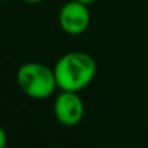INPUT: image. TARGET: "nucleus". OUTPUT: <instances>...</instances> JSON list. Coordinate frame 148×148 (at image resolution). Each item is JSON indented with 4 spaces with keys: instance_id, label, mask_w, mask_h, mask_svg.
<instances>
[{
    "instance_id": "nucleus-1",
    "label": "nucleus",
    "mask_w": 148,
    "mask_h": 148,
    "mask_svg": "<svg viewBox=\"0 0 148 148\" xmlns=\"http://www.w3.org/2000/svg\"><path fill=\"white\" fill-rule=\"evenodd\" d=\"M54 74L57 86L62 92H76L86 89L95 79L97 65L92 55L82 51L67 52L55 62Z\"/></svg>"
},
{
    "instance_id": "nucleus-2",
    "label": "nucleus",
    "mask_w": 148,
    "mask_h": 148,
    "mask_svg": "<svg viewBox=\"0 0 148 148\" xmlns=\"http://www.w3.org/2000/svg\"><path fill=\"white\" fill-rule=\"evenodd\" d=\"M19 89L29 97L42 100L48 99L58 89L54 68L41 62H25L16 73Z\"/></svg>"
},
{
    "instance_id": "nucleus-3",
    "label": "nucleus",
    "mask_w": 148,
    "mask_h": 148,
    "mask_svg": "<svg viewBox=\"0 0 148 148\" xmlns=\"http://www.w3.org/2000/svg\"><path fill=\"white\" fill-rule=\"evenodd\" d=\"M58 22L61 29L73 36L82 35L87 31L90 25V10L89 6L77 2V0H71L65 3L58 15Z\"/></svg>"
},
{
    "instance_id": "nucleus-4",
    "label": "nucleus",
    "mask_w": 148,
    "mask_h": 148,
    "mask_svg": "<svg viewBox=\"0 0 148 148\" xmlns=\"http://www.w3.org/2000/svg\"><path fill=\"white\" fill-rule=\"evenodd\" d=\"M54 113L60 123L65 126H74L83 119L84 103L79 93L61 90L54 102Z\"/></svg>"
},
{
    "instance_id": "nucleus-5",
    "label": "nucleus",
    "mask_w": 148,
    "mask_h": 148,
    "mask_svg": "<svg viewBox=\"0 0 148 148\" xmlns=\"http://www.w3.org/2000/svg\"><path fill=\"white\" fill-rule=\"evenodd\" d=\"M6 145H8V134L0 126V148H6Z\"/></svg>"
},
{
    "instance_id": "nucleus-6",
    "label": "nucleus",
    "mask_w": 148,
    "mask_h": 148,
    "mask_svg": "<svg viewBox=\"0 0 148 148\" xmlns=\"http://www.w3.org/2000/svg\"><path fill=\"white\" fill-rule=\"evenodd\" d=\"M77 2H80V3H83V5H86V6H89V5H92V3H95L96 0H77Z\"/></svg>"
},
{
    "instance_id": "nucleus-7",
    "label": "nucleus",
    "mask_w": 148,
    "mask_h": 148,
    "mask_svg": "<svg viewBox=\"0 0 148 148\" xmlns=\"http://www.w3.org/2000/svg\"><path fill=\"white\" fill-rule=\"evenodd\" d=\"M26 3H29V5H38V3H41V2H44V0H25Z\"/></svg>"
}]
</instances>
